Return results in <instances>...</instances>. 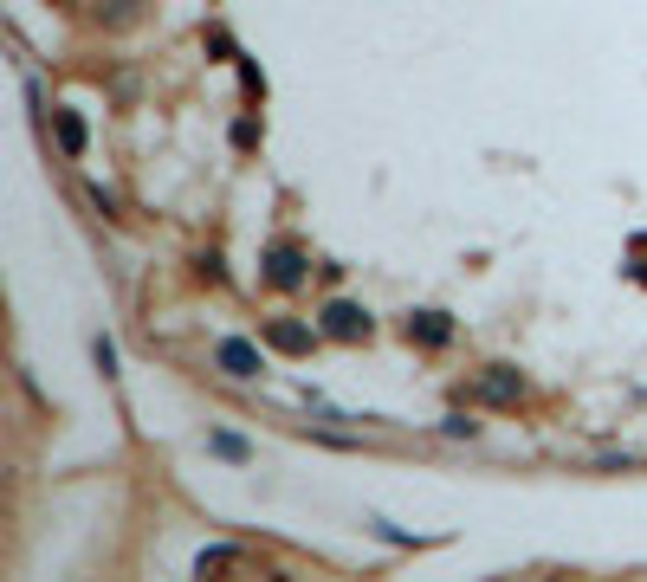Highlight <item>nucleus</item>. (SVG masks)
<instances>
[{
  "mask_svg": "<svg viewBox=\"0 0 647 582\" xmlns=\"http://www.w3.org/2000/svg\"><path fill=\"white\" fill-rule=\"evenodd\" d=\"M220 369H227V376H259V369H266V356H259L246 337H227V343H220Z\"/></svg>",
  "mask_w": 647,
  "mask_h": 582,
  "instance_id": "2",
  "label": "nucleus"
},
{
  "mask_svg": "<svg viewBox=\"0 0 647 582\" xmlns=\"http://www.w3.org/2000/svg\"><path fill=\"white\" fill-rule=\"evenodd\" d=\"M214 453H227V460H246V447L233 434H214Z\"/></svg>",
  "mask_w": 647,
  "mask_h": 582,
  "instance_id": "9",
  "label": "nucleus"
},
{
  "mask_svg": "<svg viewBox=\"0 0 647 582\" xmlns=\"http://www.w3.org/2000/svg\"><path fill=\"white\" fill-rule=\"evenodd\" d=\"M240 563H246L240 550H201V557H195V570L208 576V570H240Z\"/></svg>",
  "mask_w": 647,
  "mask_h": 582,
  "instance_id": "8",
  "label": "nucleus"
},
{
  "mask_svg": "<svg viewBox=\"0 0 647 582\" xmlns=\"http://www.w3.org/2000/svg\"><path fill=\"white\" fill-rule=\"evenodd\" d=\"M266 279L285 285V291L305 285V259H298V246H272V253H266Z\"/></svg>",
  "mask_w": 647,
  "mask_h": 582,
  "instance_id": "3",
  "label": "nucleus"
},
{
  "mask_svg": "<svg viewBox=\"0 0 647 582\" xmlns=\"http://www.w3.org/2000/svg\"><path fill=\"white\" fill-rule=\"evenodd\" d=\"M324 330L337 343H363L369 337V311H356V304H330V311H324Z\"/></svg>",
  "mask_w": 647,
  "mask_h": 582,
  "instance_id": "1",
  "label": "nucleus"
},
{
  "mask_svg": "<svg viewBox=\"0 0 647 582\" xmlns=\"http://www.w3.org/2000/svg\"><path fill=\"white\" fill-rule=\"evenodd\" d=\"M59 149L65 156H85V123H78L72 110H59Z\"/></svg>",
  "mask_w": 647,
  "mask_h": 582,
  "instance_id": "7",
  "label": "nucleus"
},
{
  "mask_svg": "<svg viewBox=\"0 0 647 582\" xmlns=\"http://www.w3.org/2000/svg\"><path fill=\"white\" fill-rule=\"evenodd\" d=\"M473 395H479V401H499V408H505V401H518V369H492V376L479 382Z\"/></svg>",
  "mask_w": 647,
  "mask_h": 582,
  "instance_id": "5",
  "label": "nucleus"
},
{
  "mask_svg": "<svg viewBox=\"0 0 647 582\" xmlns=\"http://www.w3.org/2000/svg\"><path fill=\"white\" fill-rule=\"evenodd\" d=\"M447 337H453L447 311H415V317H408V343H428V350H440Z\"/></svg>",
  "mask_w": 647,
  "mask_h": 582,
  "instance_id": "4",
  "label": "nucleus"
},
{
  "mask_svg": "<svg viewBox=\"0 0 647 582\" xmlns=\"http://www.w3.org/2000/svg\"><path fill=\"white\" fill-rule=\"evenodd\" d=\"M266 343H272V350H285V356H305V350H311V330H305V324H272Z\"/></svg>",
  "mask_w": 647,
  "mask_h": 582,
  "instance_id": "6",
  "label": "nucleus"
}]
</instances>
